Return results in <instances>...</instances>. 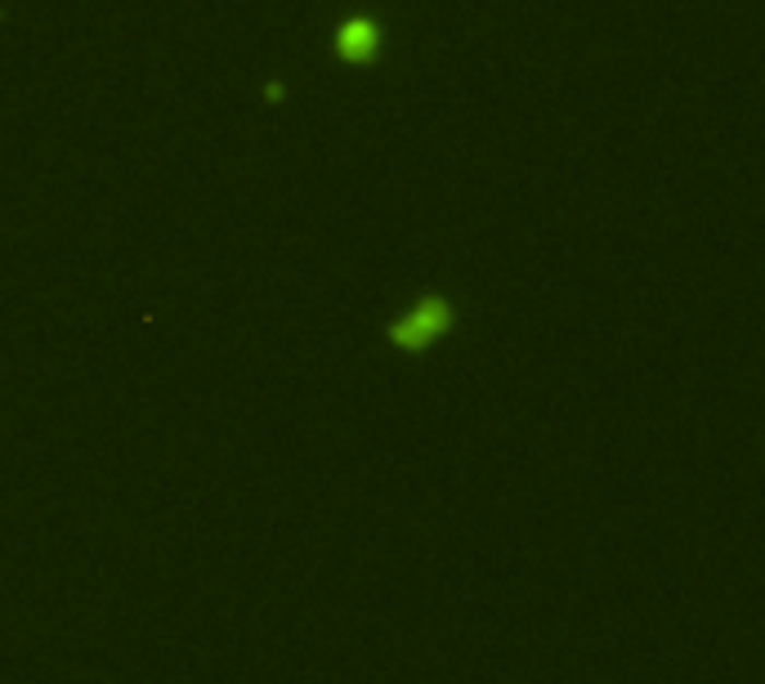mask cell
I'll return each instance as SVG.
<instances>
[{
  "label": "cell",
  "mask_w": 765,
  "mask_h": 684,
  "mask_svg": "<svg viewBox=\"0 0 765 684\" xmlns=\"http://www.w3.org/2000/svg\"><path fill=\"white\" fill-rule=\"evenodd\" d=\"M457 327V305L452 296H444V291H425V296H416L390 327H386V340L399 350V354H425L435 340L452 335Z\"/></svg>",
  "instance_id": "1"
},
{
  "label": "cell",
  "mask_w": 765,
  "mask_h": 684,
  "mask_svg": "<svg viewBox=\"0 0 765 684\" xmlns=\"http://www.w3.org/2000/svg\"><path fill=\"white\" fill-rule=\"evenodd\" d=\"M386 50V23L372 10H358V14H345L337 27H331V59H341L350 68H367L380 59Z\"/></svg>",
  "instance_id": "2"
},
{
  "label": "cell",
  "mask_w": 765,
  "mask_h": 684,
  "mask_svg": "<svg viewBox=\"0 0 765 684\" xmlns=\"http://www.w3.org/2000/svg\"><path fill=\"white\" fill-rule=\"evenodd\" d=\"M264 94H269V104H282V94H286V85H282V81H269V85H264Z\"/></svg>",
  "instance_id": "3"
}]
</instances>
